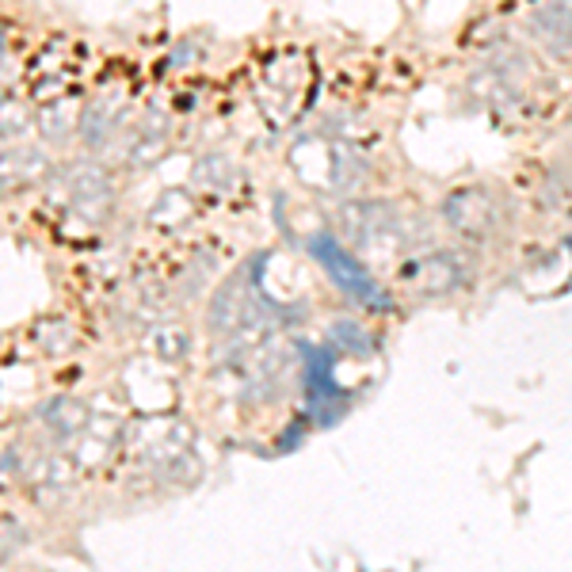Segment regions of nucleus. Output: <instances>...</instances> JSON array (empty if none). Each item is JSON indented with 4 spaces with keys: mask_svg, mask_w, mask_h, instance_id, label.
I'll use <instances>...</instances> for the list:
<instances>
[{
    "mask_svg": "<svg viewBox=\"0 0 572 572\" xmlns=\"http://www.w3.org/2000/svg\"><path fill=\"white\" fill-rule=\"evenodd\" d=\"M39 126L50 137L73 134V130H81V108L76 103H50L47 111H39Z\"/></svg>",
    "mask_w": 572,
    "mask_h": 572,
    "instance_id": "4",
    "label": "nucleus"
},
{
    "mask_svg": "<svg viewBox=\"0 0 572 572\" xmlns=\"http://www.w3.org/2000/svg\"><path fill=\"white\" fill-rule=\"evenodd\" d=\"M164 130H142V134L130 142V164H153V161H161L164 157Z\"/></svg>",
    "mask_w": 572,
    "mask_h": 572,
    "instance_id": "7",
    "label": "nucleus"
},
{
    "mask_svg": "<svg viewBox=\"0 0 572 572\" xmlns=\"http://www.w3.org/2000/svg\"><path fill=\"white\" fill-rule=\"evenodd\" d=\"M69 195H73L76 214H84L89 222H103L111 211L115 191H111V180L103 176L100 168H81L73 180H69Z\"/></svg>",
    "mask_w": 572,
    "mask_h": 572,
    "instance_id": "1",
    "label": "nucleus"
},
{
    "mask_svg": "<svg viewBox=\"0 0 572 572\" xmlns=\"http://www.w3.org/2000/svg\"><path fill=\"white\" fill-rule=\"evenodd\" d=\"M42 420H47L58 436H76V431L89 423V409H84L81 401H73V397H58L54 405H47V416H42Z\"/></svg>",
    "mask_w": 572,
    "mask_h": 572,
    "instance_id": "3",
    "label": "nucleus"
},
{
    "mask_svg": "<svg viewBox=\"0 0 572 572\" xmlns=\"http://www.w3.org/2000/svg\"><path fill=\"white\" fill-rule=\"evenodd\" d=\"M111 130H115V119H111V108H103V103H95V108H84L81 111V137L84 145H103L111 137Z\"/></svg>",
    "mask_w": 572,
    "mask_h": 572,
    "instance_id": "5",
    "label": "nucleus"
},
{
    "mask_svg": "<svg viewBox=\"0 0 572 572\" xmlns=\"http://www.w3.org/2000/svg\"><path fill=\"white\" fill-rule=\"evenodd\" d=\"M50 172V161L42 150H23V145H16V150H4L0 153V191H16V187H31L39 184V180H47Z\"/></svg>",
    "mask_w": 572,
    "mask_h": 572,
    "instance_id": "2",
    "label": "nucleus"
},
{
    "mask_svg": "<svg viewBox=\"0 0 572 572\" xmlns=\"http://www.w3.org/2000/svg\"><path fill=\"white\" fill-rule=\"evenodd\" d=\"M187 333L184 328H176V325H161L157 333H153V351L161 355V359H168V362H180L187 355Z\"/></svg>",
    "mask_w": 572,
    "mask_h": 572,
    "instance_id": "6",
    "label": "nucleus"
},
{
    "mask_svg": "<svg viewBox=\"0 0 572 572\" xmlns=\"http://www.w3.org/2000/svg\"><path fill=\"white\" fill-rule=\"evenodd\" d=\"M23 126H28V115H23V108H16V103L0 108V134L12 137V134H20Z\"/></svg>",
    "mask_w": 572,
    "mask_h": 572,
    "instance_id": "8",
    "label": "nucleus"
}]
</instances>
